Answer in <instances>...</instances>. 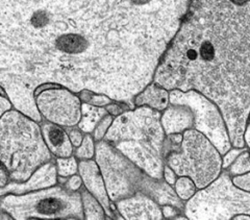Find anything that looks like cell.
<instances>
[{"label": "cell", "instance_id": "6da1fadb", "mask_svg": "<svg viewBox=\"0 0 250 220\" xmlns=\"http://www.w3.org/2000/svg\"><path fill=\"white\" fill-rule=\"evenodd\" d=\"M191 0H0V85L42 121L44 85L135 107L175 39Z\"/></svg>", "mask_w": 250, "mask_h": 220}, {"label": "cell", "instance_id": "7a4b0ae2", "mask_svg": "<svg viewBox=\"0 0 250 220\" xmlns=\"http://www.w3.org/2000/svg\"><path fill=\"white\" fill-rule=\"evenodd\" d=\"M154 83L195 90L220 110L232 147L244 148L250 114V0H191Z\"/></svg>", "mask_w": 250, "mask_h": 220}, {"label": "cell", "instance_id": "3957f363", "mask_svg": "<svg viewBox=\"0 0 250 220\" xmlns=\"http://www.w3.org/2000/svg\"><path fill=\"white\" fill-rule=\"evenodd\" d=\"M162 114L142 106L129 109L114 118L104 140L126 156L149 176L164 178L166 132L162 125Z\"/></svg>", "mask_w": 250, "mask_h": 220}, {"label": "cell", "instance_id": "277c9868", "mask_svg": "<svg viewBox=\"0 0 250 220\" xmlns=\"http://www.w3.org/2000/svg\"><path fill=\"white\" fill-rule=\"evenodd\" d=\"M38 123L16 109L1 116L0 154L12 182H25L39 167L52 161Z\"/></svg>", "mask_w": 250, "mask_h": 220}, {"label": "cell", "instance_id": "5b68a950", "mask_svg": "<svg viewBox=\"0 0 250 220\" xmlns=\"http://www.w3.org/2000/svg\"><path fill=\"white\" fill-rule=\"evenodd\" d=\"M1 210L14 219H84L81 192L52 186L24 194L1 196Z\"/></svg>", "mask_w": 250, "mask_h": 220}, {"label": "cell", "instance_id": "8992f818", "mask_svg": "<svg viewBox=\"0 0 250 220\" xmlns=\"http://www.w3.org/2000/svg\"><path fill=\"white\" fill-rule=\"evenodd\" d=\"M188 219H234L239 215L250 217V191L239 188L224 169L213 183L199 189L185 205Z\"/></svg>", "mask_w": 250, "mask_h": 220}, {"label": "cell", "instance_id": "52a82bcc", "mask_svg": "<svg viewBox=\"0 0 250 220\" xmlns=\"http://www.w3.org/2000/svg\"><path fill=\"white\" fill-rule=\"evenodd\" d=\"M165 164L177 176H189L197 189H203L222 172V154L217 147L195 129L184 132L183 142L165 156Z\"/></svg>", "mask_w": 250, "mask_h": 220}, {"label": "cell", "instance_id": "ba28073f", "mask_svg": "<svg viewBox=\"0 0 250 220\" xmlns=\"http://www.w3.org/2000/svg\"><path fill=\"white\" fill-rule=\"evenodd\" d=\"M95 160L111 201L127 198L141 190L145 172L107 141L101 140L96 143Z\"/></svg>", "mask_w": 250, "mask_h": 220}, {"label": "cell", "instance_id": "9c48e42d", "mask_svg": "<svg viewBox=\"0 0 250 220\" xmlns=\"http://www.w3.org/2000/svg\"><path fill=\"white\" fill-rule=\"evenodd\" d=\"M170 104L188 106L194 114V128L202 132L224 155L232 147L224 118L219 108L201 93L171 90Z\"/></svg>", "mask_w": 250, "mask_h": 220}, {"label": "cell", "instance_id": "30bf717a", "mask_svg": "<svg viewBox=\"0 0 250 220\" xmlns=\"http://www.w3.org/2000/svg\"><path fill=\"white\" fill-rule=\"evenodd\" d=\"M36 104L47 121L61 127L73 128L82 119V100L67 88L54 87L38 93Z\"/></svg>", "mask_w": 250, "mask_h": 220}, {"label": "cell", "instance_id": "8fae6325", "mask_svg": "<svg viewBox=\"0 0 250 220\" xmlns=\"http://www.w3.org/2000/svg\"><path fill=\"white\" fill-rule=\"evenodd\" d=\"M119 215L123 219H164L161 206L150 196L138 191L127 198H123L115 202Z\"/></svg>", "mask_w": 250, "mask_h": 220}, {"label": "cell", "instance_id": "7c38bea8", "mask_svg": "<svg viewBox=\"0 0 250 220\" xmlns=\"http://www.w3.org/2000/svg\"><path fill=\"white\" fill-rule=\"evenodd\" d=\"M78 172L83 178L85 189L92 193L103 205L108 219H121L114 214L111 199L106 191L104 179L96 161L82 160L78 164Z\"/></svg>", "mask_w": 250, "mask_h": 220}, {"label": "cell", "instance_id": "4fadbf2b", "mask_svg": "<svg viewBox=\"0 0 250 220\" xmlns=\"http://www.w3.org/2000/svg\"><path fill=\"white\" fill-rule=\"evenodd\" d=\"M58 183V169L57 164L52 161L46 163L39 167L31 176L23 183L11 182L1 188L0 195L6 194H24L33 191H38L45 188H49Z\"/></svg>", "mask_w": 250, "mask_h": 220}, {"label": "cell", "instance_id": "5bb4252c", "mask_svg": "<svg viewBox=\"0 0 250 220\" xmlns=\"http://www.w3.org/2000/svg\"><path fill=\"white\" fill-rule=\"evenodd\" d=\"M161 121L166 135L184 132L194 128V114L188 106L170 104L162 114Z\"/></svg>", "mask_w": 250, "mask_h": 220}, {"label": "cell", "instance_id": "9a60e30c", "mask_svg": "<svg viewBox=\"0 0 250 220\" xmlns=\"http://www.w3.org/2000/svg\"><path fill=\"white\" fill-rule=\"evenodd\" d=\"M43 137L52 154L58 158H68L73 154V145L68 132L62 127L52 122H44L41 125Z\"/></svg>", "mask_w": 250, "mask_h": 220}, {"label": "cell", "instance_id": "2e32d148", "mask_svg": "<svg viewBox=\"0 0 250 220\" xmlns=\"http://www.w3.org/2000/svg\"><path fill=\"white\" fill-rule=\"evenodd\" d=\"M170 91L152 82L135 97V107L146 106L156 111H165L170 105Z\"/></svg>", "mask_w": 250, "mask_h": 220}, {"label": "cell", "instance_id": "e0dca14e", "mask_svg": "<svg viewBox=\"0 0 250 220\" xmlns=\"http://www.w3.org/2000/svg\"><path fill=\"white\" fill-rule=\"evenodd\" d=\"M107 114L104 107H96L83 103L82 119L78 123V128L85 133H91Z\"/></svg>", "mask_w": 250, "mask_h": 220}, {"label": "cell", "instance_id": "ac0fdd59", "mask_svg": "<svg viewBox=\"0 0 250 220\" xmlns=\"http://www.w3.org/2000/svg\"><path fill=\"white\" fill-rule=\"evenodd\" d=\"M82 199H83V213L84 219L88 220H104L106 219L105 217V211L103 205L99 202V200L90 193L87 189L82 190Z\"/></svg>", "mask_w": 250, "mask_h": 220}, {"label": "cell", "instance_id": "d6986e66", "mask_svg": "<svg viewBox=\"0 0 250 220\" xmlns=\"http://www.w3.org/2000/svg\"><path fill=\"white\" fill-rule=\"evenodd\" d=\"M174 190L182 200H189L197 192V187L189 176H179L174 184Z\"/></svg>", "mask_w": 250, "mask_h": 220}, {"label": "cell", "instance_id": "ffe728a7", "mask_svg": "<svg viewBox=\"0 0 250 220\" xmlns=\"http://www.w3.org/2000/svg\"><path fill=\"white\" fill-rule=\"evenodd\" d=\"M229 175L231 176H243L250 172V151L248 148H244L238 158L229 167Z\"/></svg>", "mask_w": 250, "mask_h": 220}, {"label": "cell", "instance_id": "44dd1931", "mask_svg": "<svg viewBox=\"0 0 250 220\" xmlns=\"http://www.w3.org/2000/svg\"><path fill=\"white\" fill-rule=\"evenodd\" d=\"M78 96H80L82 103L96 107H106L114 101L108 96L104 95V94H98L89 90H83L82 92L78 93Z\"/></svg>", "mask_w": 250, "mask_h": 220}, {"label": "cell", "instance_id": "7402d4cb", "mask_svg": "<svg viewBox=\"0 0 250 220\" xmlns=\"http://www.w3.org/2000/svg\"><path fill=\"white\" fill-rule=\"evenodd\" d=\"M57 169L60 176L69 177L76 175L78 171V164L74 156H68V158H58Z\"/></svg>", "mask_w": 250, "mask_h": 220}, {"label": "cell", "instance_id": "603a6c76", "mask_svg": "<svg viewBox=\"0 0 250 220\" xmlns=\"http://www.w3.org/2000/svg\"><path fill=\"white\" fill-rule=\"evenodd\" d=\"M94 141L95 140L93 136L85 135L82 145L75 151V158L80 160H92L96 152V145L94 144Z\"/></svg>", "mask_w": 250, "mask_h": 220}, {"label": "cell", "instance_id": "cb8c5ba5", "mask_svg": "<svg viewBox=\"0 0 250 220\" xmlns=\"http://www.w3.org/2000/svg\"><path fill=\"white\" fill-rule=\"evenodd\" d=\"M113 121H114V117L112 115L107 114L104 118V119L98 123L96 129L94 130V132H93V138H94V140L96 141V142L104 139L106 132H107L108 129L111 128Z\"/></svg>", "mask_w": 250, "mask_h": 220}, {"label": "cell", "instance_id": "d4e9b609", "mask_svg": "<svg viewBox=\"0 0 250 220\" xmlns=\"http://www.w3.org/2000/svg\"><path fill=\"white\" fill-rule=\"evenodd\" d=\"M244 148L231 147L229 151L223 155V158H222V168L223 169H228L230 166V165L233 163V161L238 158V155L242 152H243Z\"/></svg>", "mask_w": 250, "mask_h": 220}, {"label": "cell", "instance_id": "484cf974", "mask_svg": "<svg viewBox=\"0 0 250 220\" xmlns=\"http://www.w3.org/2000/svg\"><path fill=\"white\" fill-rule=\"evenodd\" d=\"M106 109V111L109 115H112L113 117H117L121 115L122 113H124L125 111H127V110H129L130 108L124 103H117V101H115V103H112L107 105L106 107H104Z\"/></svg>", "mask_w": 250, "mask_h": 220}, {"label": "cell", "instance_id": "4316f807", "mask_svg": "<svg viewBox=\"0 0 250 220\" xmlns=\"http://www.w3.org/2000/svg\"><path fill=\"white\" fill-rule=\"evenodd\" d=\"M83 131L78 128H74V129H71L68 131V135H69V138H70V141H71V143L74 147H80L83 143Z\"/></svg>", "mask_w": 250, "mask_h": 220}, {"label": "cell", "instance_id": "83f0119b", "mask_svg": "<svg viewBox=\"0 0 250 220\" xmlns=\"http://www.w3.org/2000/svg\"><path fill=\"white\" fill-rule=\"evenodd\" d=\"M233 184L238 186L239 188H242L244 190L250 191V172L249 174L243 175V176H232Z\"/></svg>", "mask_w": 250, "mask_h": 220}, {"label": "cell", "instance_id": "f1b7e54d", "mask_svg": "<svg viewBox=\"0 0 250 220\" xmlns=\"http://www.w3.org/2000/svg\"><path fill=\"white\" fill-rule=\"evenodd\" d=\"M83 185V178L81 176H70V178H68L67 183L65 184V187H67L69 190L72 191H78L81 189V187Z\"/></svg>", "mask_w": 250, "mask_h": 220}, {"label": "cell", "instance_id": "f546056e", "mask_svg": "<svg viewBox=\"0 0 250 220\" xmlns=\"http://www.w3.org/2000/svg\"><path fill=\"white\" fill-rule=\"evenodd\" d=\"M12 107H14V106L12 104L11 99L7 97L5 91L3 89H1V98H0V114H1V116L3 114H5L6 112L11 111Z\"/></svg>", "mask_w": 250, "mask_h": 220}, {"label": "cell", "instance_id": "4dcf8cb0", "mask_svg": "<svg viewBox=\"0 0 250 220\" xmlns=\"http://www.w3.org/2000/svg\"><path fill=\"white\" fill-rule=\"evenodd\" d=\"M164 179L166 180L168 184H170L171 186H174L175 182H176V174L174 172V170L172 169L171 167H169L167 164H165V168H164Z\"/></svg>", "mask_w": 250, "mask_h": 220}, {"label": "cell", "instance_id": "1f68e13d", "mask_svg": "<svg viewBox=\"0 0 250 220\" xmlns=\"http://www.w3.org/2000/svg\"><path fill=\"white\" fill-rule=\"evenodd\" d=\"M0 178H1V182H0V186H1V188L6 186L7 184H9V180H11L9 171L6 170V168L3 166V165L1 167V174H0Z\"/></svg>", "mask_w": 250, "mask_h": 220}, {"label": "cell", "instance_id": "d6a6232c", "mask_svg": "<svg viewBox=\"0 0 250 220\" xmlns=\"http://www.w3.org/2000/svg\"><path fill=\"white\" fill-rule=\"evenodd\" d=\"M244 142L247 148L250 151V114L248 116V120L246 123V128L244 132Z\"/></svg>", "mask_w": 250, "mask_h": 220}]
</instances>
